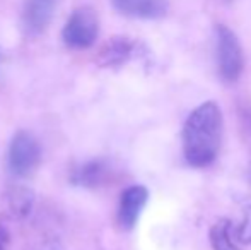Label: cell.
Here are the masks:
<instances>
[{"label":"cell","instance_id":"obj_1","mask_svg":"<svg viewBox=\"0 0 251 250\" xmlns=\"http://www.w3.org/2000/svg\"><path fill=\"white\" fill-rule=\"evenodd\" d=\"M222 111L215 101H205L188 115L183 127V154L195 168L215 161L222 142Z\"/></svg>","mask_w":251,"mask_h":250},{"label":"cell","instance_id":"obj_2","mask_svg":"<svg viewBox=\"0 0 251 250\" xmlns=\"http://www.w3.org/2000/svg\"><path fill=\"white\" fill-rule=\"evenodd\" d=\"M100 33V21L93 9L80 7L74 10L62 31L63 43L74 50H84L94 45Z\"/></svg>","mask_w":251,"mask_h":250},{"label":"cell","instance_id":"obj_3","mask_svg":"<svg viewBox=\"0 0 251 250\" xmlns=\"http://www.w3.org/2000/svg\"><path fill=\"white\" fill-rule=\"evenodd\" d=\"M41 161L40 142L33 134L19 130L10 140L9 147V168L17 177H29L36 171Z\"/></svg>","mask_w":251,"mask_h":250},{"label":"cell","instance_id":"obj_4","mask_svg":"<svg viewBox=\"0 0 251 250\" xmlns=\"http://www.w3.org/2000/svg\"><path fill=\"white\" fill-rule=\"evenodd\" d=\"M217 65L219 74L227 83H234L243 72V50L239 40L227 26L219 24L217 29Z\"/></svg>","mask_w":251,"mask_h":250},{"label":"cell","instance_id":"obj_5","mask_svg":"<svg viewBox=\"0 0 251 250\" xmlns=\"http://www.w3.org/2000/svg\"><path fill=\"white\" fill-rule=\"evenodd\" d=\"M147 199H149V190L142 185H132L123 190L116 214V221L122 230L128 231L135 226L144 206L147 204Z\"/></svg>","mask_w":251,"mask_h":250},{"label":"cell","instance_id":"obj_6","mask_svg":"<svg viewBox=\"0 0 251 250\" xmlns=\"http://www.w3.org/2000/svg\"><path fill=\"white\" fill-rule=\"evenodd\" d=\"M58 0H26L23 10V28L27 36H38L50 26Z\"/></svg>","mask_w":251,"mask_h":250},{"label":"cell","instance_id":"obj_7","mask_svg":"<svg viewBox=\"0 0 251 250\" xmlns=\"http://www.w3.org/2000/svg\"><path fill=\"white\" fill-rule=\"evenodd\" d=\"M120 14L137 19H159L168 12V0H111Z\"/></svg>","mask_w":251,"mask_h":250},{"label":"cell","instance_id":"obj_8","mask_svg":"<svg viewBox=\"0 0 251 250\" xmlns=\"http://www.w3.org/2000/svg\"><path fill=\"white\" fill-rule=\"evenodd\" d=\"M5 209L14 220H24L31 214L34 206V192L24 185H12L3 192Z\"/></svg>","mask_w":251,"mask_h":250},{"label":"cell","instance_id":"obj_9","mask_svg":"<svg viewBox=\"0 0 251 250\" xmlns=\"http://www.w3.org/2000/svg\"><path fill=\"white\" fill-rule=\"evenodd\" d=\"M133 50H135V45L128 38H111L98 55V63L101 67H118L126 60H130V57L133 55Z\"/></svg>","mask_w":251,"mask_h":250},{"label":"cell","instance_id":"obj_10","mask_svg":"<svg viewBox=\"0 0 251 250\" xmlns=\"http://www.w3.org/2000/svg\"><path fill=\"white\" fill-rule=\"evenodd\" d=\"M208 238H210V245L214 250H239L236 226L227 218H222L212 224Z\"/></svg>","mask_w":251,"mask_h":250},{"label":"cell","instance_id":"obj_11","mask_svg":"<svg viewBox=\"0 0 251 250\" xmlns=\"http://www.w3.org/2000/svg\"><path fill=\"white\" fill-rule=\"evenodd\" d=\"M108 167L104 161L94 160L87 161L82 167H79L72 175V182L75 185H82V187H98L108 177Z\"/></svg>","mask_w":251,"mask_h":250},{"label":"cell","instance_id":"obj_12","mask_svg":"<svg viewBox=\"0 0 251 250\" xmlns=\"http://www.w3.org/2000/svg\"><path fill=\"white\" fill-rule=\"evenodd\" d=\"M24 250H65V247L55 235H41Z\"/></svg>","mask_w":251,"mask_h":250},{"label":"cell","instance_id":"obj_13","mask_svg":"<svg viewBox=\"0 0 251 250\" xmlns=\"http://www.w3.org/2000/svg\"><path fill=\"white\" fill-rule=\"evenodd\" d=\"M236 238L238 244H251V207L246 211L243 223L236 228Z\"/></svg>","mask_w":251,"mask_h":250},{"label":"cell","instance_id":"obj_14","mask_svg":"<svg viewBox=\"0 0 251 250\" xmlns=\"http://www.w3.org/2000/svg\"><path fill=\"white\" fill-rule=\"evenodd\" d=\"M9 245H10L9 230H7L5 224L0 221V250H9Z\"/></svg>","mask_w":251,"mask_h":250}]
</instances>
